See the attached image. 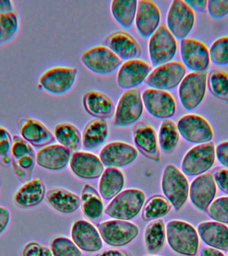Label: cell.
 <instances>
[{
  "label": "cell",
  "mask_w": 228,
  "mask_h": 256,
  "mask_svg": "<svg viewBox=\"0 0 228 256\" xmlns=\"http://www.w3.org/2000/svg\"><path fill=\"white\" fill-rule=\"evenodd\" d=\"M100 236L104 242L114 247H122L137 238L139 228L132 222L114 220L98 225Z\"/></svg>",
  "instance_id": "8fae6325"
},
{
  "label": "cell",
  "mask_w": 228,
  "mask_h": 256,
  "mask_svg": "<svg viewBox=\"0 0 228 256\" xmlns=\"http://www.w3.org/2000/svg\"><path fill=\"white\" fill-rule=\"evenodd\" d=\"M214 181L217 188L222 192L228 195V169L226 168L218 167L212 172Z\"/></svg>",
  "instance_id": "7dc6e473"
},
{
  "label": "cell",
  "mask_w": 228,
  "mask_h": 256,
  "mask_svg": "<svg viewBox=\"0 0 228 256\" xmlns=\"http://www.w3.org/2000/svg\"><path fill=\"white\" fill-rule=\"evenodd\" d=\"M142 98L148 113L154 118L168 120L176 114V100L169 92L150 88L144 90Z\"/></svg>",
  "instance_id": "2e32d148"
},
{
  "label": "cell",
  "mask_w": 228,
  "mask_h": 256,
  "mask_svg": "<svg viewBox=\"0 0 228 256\" xmlns=\"http://www.w3.org/2000/svg\"><path fill=\"white\" fill-rule=\"evenodd\" d=\"M83 105L90 115L99 119L112 118L116 111V106L111 98L99 91L86 93L83 98Z\"/></svg>",
  "instance_id": "f1b7e54d"
},
{
  "label": "cell",
  "mask_w": 228,
  "mask_h": 256,
  "mask_svg": "<svg viewBox=\"0 0 228 256\" xmlns=\"http://www.w3.org/2000/svg\"><path fill=\"white\" fill-rule=\"evenodd\" d=\"M144 106L139 88L126 90L116 108L114 125L120 128L134 125L141 118Z\"/></svg>",
  "instance_id": "52a82bcc"
},
{
  "label": "cell",
  "mask_w": 228,
  "mask_h": 256,
  "mask_svg": "<svg viewBox=\"0 0 228 256\" xmlns=\"http://www.w3.org/2000/svg\"><path fill=\"white\" fill-rule=\"evenodd\" d=\"M46 194V186L39 177L26 182L16 192L14 204L22 209H31L41 204Z\"/></svg>",
  "instance_id": "484cf974"
},
{
  "label": "cell",
  "mask_w": 228,
  "mask_h": 256,
  "mask_svg": "<svg viewBox=\"0 0 228 256\" xmlns=\"http://www.w3.org/2000/svg\"><path fill=\"white\" fill-rule=\"evenodd\" d=\"M180 141V133L175 122L164 120L159 130L158 142L160 148L165 153H172L176 149Z\"/></svg>",
  "instance_id": "8d00e7d4"
},
{
  "label": "cell",
  "mask_w": 228,
  "mask_h": 256,
  "mask_svg": "<svg viewBox=\"0 0 228 256\" xmlns=\"http://www.w3.org/2000/svg\"><path fill=\"white\" fill-rule=\"evenodd\" d=\"M146 195L138 189H128L120 192L112 199L105 214L114 219L128 221L136 218L143 208Z\"/></svg>",
  "instance_id": "3957f363"
},
{
  "label": "cell",
  "mask_w": 228,
  "mask_h": 256,
  "mask_svg": "<svg viewBox=\"0 0 228 256\" xmlns=\"http://www.w3.org/2000/svg\"><path fill=\"white\" fill-rule=\"evenodd\" d=\"M21 256H53V254L48 246L33 241L24 246Z\"/></svg>",
  "instance_id": "bcb514c9"
},
{
  "label": "cell",
  "mask_w": 228,
  "mask_h": 256,
  "mask_svg": "<svg viewBox=\"0 0 228 256\" xmlns=\"http://www.w3.org/2000/svg\"><path fill=\"white\" fill-rule=\"evenodd\" d=\"M10 212L8 208L0 206V236L6 231L10 222Z\"/></svg>",
  "instance_id": "681fc988"
},
{
  "label": "cell",
  "mask_w": 228,
  "mask_h": 256,
  "mask_svg": "<svg viewBox=\"0 0 228 256\" xmlns=\"http://www.w3.org/2000/svg\"><path fill=\"white\" fill-rule=\"evenodd\" d=\"M76 68L56 67L47 70L40 78V85L54 95H63L73 88L77 78Z\"/></svg>",
  "instance_id": "5bb4252c"
},
{
  "label": "cell",
  "mask_w": 228,
  "mask_h": 256,
  "mask_svg": "<svg viewBox=\"0 0 228 256\" xmlns=\"http://www.w3.org/2000/svg\"><path fill=\"white\" fill-rule=\"evenodd\" d=\"M54 137L71 152H78L82 145V136L75 126L70 123H62L56 126Z\"/></svg>",
  "instance_id": "836d02e7"
},
{
  "label": "cell",
  "mask_w": 228,
  "mask_h": 256,
  "mask_svg": "<svg viewBox=\"0 0 228 256\" xmlns=\"http://www.w3.org/2000/svg\"><path fill=\"white\" fill-rule=\"evenodd\" d=\"M186 68L180 62H170L152 70L145 83L152 89L168 91L179 86L185 78Z\"/></svg>",
  "instance_id": "9c48e42d"
},
{
  "label": "cell",
  "mask_w": 228,
  "mask_h": 256,
  "mask_svg": "<svg viewBox=\"0 0 228 256\" xmlns=\"http://www.w3.org/2000/svg\"><path fill=\"white\" fill-rule=\"evenodd\" d=\"M216 146L214 142L194 146L182 160V173L188 176H199L207 173L215 164Z\"/></svg>",
  "instance_id": "277c9868"
},
{
  "label": "cell",
  "mask_w": 228,
  "mask_h": 256,
  "mask_svg": "<svg viewBox=\"0 0 228 256\" xmlns=\"http://www.w3.org/2000/svg\"><path fill=\"white\" fill-rule=\"evenodd\" d=\"M207 10L213 19H222L228 15V0H210L208 1Z\"/></svg>",
  "instance_id": "f6af8a7d"
},
{
  "label": "cell",
  "mask_w": 228,
  "mask_h": 256,
  "mask_svg": "<svg viewBox=\"0 0 228 256\" xmlns=\"http://www.w3.org/2000/svg\"><path fill=\"white\" fill-rule=\"evenodd\" d=\"M180 135L186 141L194 144L212 142L214 131L211 125L204 117L196 114H188L180 118L177 124Z\"/></svg>",
  "instance_id": "4fadbf2b"
},
{
  "label": "cell",
  "mask_w": 228,
  "mask_h": 256,
  "mask_svg": "<svg viewBox=\"0 0 228 256\" xmlns=\"http://www.w3.org/2000/svg\"><path fill=\"white\" fill-rule=\"evenodd\" d=\"M12 167L18 180L25 184L32 180L36 163L33 146L22 137L14 136L12 149Z\"/></svg>",
  "instance_id": "8992f818"
},
{
  "label": "cell",
  "mask_w": 228,
  "mask_h": 256,
  "mask_svg": "<svg viewBox=\"0 0 228 256\" xmlns=\"http://www.w3.org/2000/svg\"><path fill=\"white\" fill-rule=\"evenodd\" d=\"M171 209L172 205L166 198L154 196L144 207L142 217L146 221L160 219L168 215Z\"/></svg>",
  "instance_id": "74e56055"
},
{
  "label": "cell",
  "mask_w": 228,
  "mask_h": 256,
  "mask_svg": "<svg viewBox=\"0 0 228 256\" xmlns=\"http://www.w3.org/2000/svg\"><path fill=\"white\" fill-rule=\"evenodd\" d=\"M17 126L22 138L35 148H44L55 142V137L41 122L26 116L17 119Z\"/></svg>",
  "instance_id": "ac0fdd59"
},
{
  "label": "cell",
  "mask_w": 228,
  "mask_h": 256,
  "mask_svg": "<svg viewBox=\"0 0 228 256\" xmlns=\"http://www.w3.org/2000/svg\"><path fill=\"white\" fill-rule=\"evenodd\" d=\"M200 256H226L225 254L220 250L214 249V248L204 247L200 252Z\"/></svg>",
  "instance_id": "816d5d0a"
},
{
  "label": "cell",
  "mask_w": 228,
  "mask_h": 256,
  "mask_svg": "<svg viewBox=\"0 0 228 256\" xmlns=\"http://www.w3.org/2000/svg\"><path fill=\"white\" fill-rule=\"evenodd\" d=\"M138 150L124 142H112L104 146L100 154V159L109 168L126 167L137 159Z\"/></svg>",
  "instance_id": "d6986e66"
},
{
  "label": "cell",
  "mask_w": 228,
  "mask_h": 256,
  "mask_svg": "<svg viewBox=\"0 0 228 256\" xmlns=\"http://www.w3.org/2000/svg\"><path fill=\"white\" fill-rule=\"evenodd\" d=\"M206 212L214 221L228 224V196L214 200Z\"/></svg>",
  "instance_id": "7bdbcfd3"
},
{
  "label": "cell",
  "mask_w": 228,
  "mask_h": 256,
  "mask_svg": "<svg viewBox=\"0 0 228 256\" xmlns=\"http://www.w3.org/2000/svg\"><path fill=\"white\" fill-rule=\"evenodd\" d=\"M151 72V66L141 60L126 61L118 72V85L126 90L137 88L145 82Z\"/></svg>",
  "instance_id": "ffe728a7"
},
{
  "label": "cell",
  "mask_w": 228,
  "mask_h": 256,
  "mask_svg": "<svg viewBox=\"0 0 228 256\" xmlns=\"http://www.w3.org/2000/svg\"><path fill=\"white\" fill-rule=\"evenodd\" d=\"M137 8V0H114L111 3L112 16L125 29H129L135 22Z\"/></svg>",
  "instance_id": "d6a6232c"
},
{
  "label": "cell",
  "mask_w": 228,
  "mask_h": 256,
  "mask_svg": "<svg viewBox=\"0 0 228 256\" xmlns=\"http://www.w3.org/2000/svg\"><path fill=\"white\" fill-rule=\"evenodd\" d=\"M180 54L182 64L192 72H206L210 67L209 50L200 40L193 38L182 40Z\"/></svg>",
  "instance_id": "9a60e30c"
},
{
  "label": "cell",
  "mask_w": 228,
  "mask_h": 256,
  "mask_svg": "<svg viewBox=\"0 0 228 256\" xmlns=\"http://www.w3.org/2000/svg\"><path fill=\"white\" fill-rule=\"evenodd\" d=\"M19 22L14 12L0 13V45L13 39L18 33Z\"/></svg>",
  "instance_id": "ab89813d"
},
{
  "label": "cell",
  "mask_w": 228,
  "mask_h": 256,
  "mask_svg": "<svg viewBox=\"0 0 228 256\" xmlns=\"http://www.w3.org/2000/svg\"><path fill=\"white\" fill-rule=\"evenodd\" d=\"M70 165L72 172L82 179H97L104 172V164L100 158L88 152H74Z\"/></svg>",
  "instance_id": "603a6c76"
},
{
  "label": "cell",
  "mask_w": 228,
  "mask_h": 256,
  "mask_svg": "<svg viewBox=\"0 0 228 256\" xmlns=\"http://www.w3.org/2000/svg\"><path fill=\"white\" fill-rule=\"evenodd\" d=\"M206 72H192L180 84L178 96L184 109L192 111L199 107L205 98L207 89Z\"/></svg>",
  "instance_id": "ba28073f"
},
{
  "label": "cell",
  "mask_w": 228,
  "mask_h": 256,
  "mask_svg": "<svg viewBox=\"0 0 228 256\" xmlns=\"http://www.w3.org/2000/svg\"><path fill=\"white\" fill-rule=\"evenodd\" d=\"M0 186H1V180H0Z\"/></svg>",
  "instance_id": "11a10c76"
},
{
  "label": "cell",
  "mask_w": 228,
  "mask_h": 256,
  "mask_svg": "<svg viewBox=\"0 0 228 256\" xmlns=\"http://www.w3.org/2000/svg\"><path fill=\"white\" fill-rule=\"evenodd\" d=\"M82 210L92 220L99 219L104 212V204L99 194L89 184L84 186L82 194Z\"/></svg>",
  "instance_id": "e575fe53"
},
{
  "label": "cell",
  "mask_w": 228,
  "mask_h": 256,
  "mask_svg": "<svg viewBox=\"0 0 228 256\" xmlns=\"http://www.w3.org/2000/svg\"><path fill=\"white\" fill-rule=\"evenodd\" d=\"M178 44L166 24H160L155 33L150 38L148 51L152 66L163 65L175 57Z\"/></svg>",
  "instance_id": "5b68a950"
},
{
  "label": "cell",
  "mask_w": 228,
  "mask_h": 256,
  "mask_svg": "<svg viewBox=\"0 0 228 256\" xmlns=\"http://www.w3.org/2000/svg\"><path fill=\"white\" fill-rule=\"evenodd\" d=\"M198 236L208 247L228 252V227L215 221L204 222L198 226Z\"/></svg>",
  "instance_id": "4316f807"
},
{
  "label": "cell",
  "mask_w": 228,
  "mask_h": 256,
  "mask_svg": "<svg viewBox=\"0 0 228 256\" xmlns=\"http://www.w3.org/2000/svg\"><path fill=\"white\" fill-rule=\"evenodd\" d=\"M216 157L224 168L228 169V141L218 144L216 148Z\"/></svg>",
  "instance_id": "c3c4849f"
},
{
  "label": "cell",
  "mask_w": 228,
  "mask_h": 256,
  "mask_svg": "<svg viewBox=\"0 0 228 256\" xmlns=\"http://www.w3.org/2000/svg\"><path fill=\"white\" fill-rule=\"evenodd\" d=\"M162 190L176 211H180L189 198V182L182 172L173 164H168L164 168Z\"/></svg>",
  "instance_id": "7a4b0ae2"
},
{
  "label": "cell",
  "mask_w": 228,
  "mask_h": 256,
  "mask_svg": "<svg viewBox=\"0 0 228 256\" xmlns=\"http://www.w3.org/2000/svg\"><path fill=\"white\" fill-rule=\"evenodd\" d=\"M13 3L10 0H0V13L14 12Z\"/></svg>",
  "instance_id": "f5cc1de1"
},
{
  "label": "cell",
  "mask_w": 228,
  "mask_h": 256,
  "mask_svg": "<svg viewBox=\"0 0 228 256\" xmlns=\"http://www.w3.org/2000/svg\"><path fill=\"white\" fill-rule=\"evenodd\" d=\"M109 129L105 120L96 118L86 125L82 134V145L85 149H96L106 142Z\"/></svg>",
  "instance_id": "1f68e13d"
},
{
  "label": "cell",
  "mask_w": 228,
  "mask_h": 256,
  "mask_svg": "<svg viewBox=\"0 0 228 256\" xmlns=\"http://www.w3.org/2000/svg\"><path fill=\"white\" fill-rule=\"evenodd\" d=\"M185 2L192 10L196 11L202 12L207 10V0H189Z\"/></svg>",
  "instance_id": "f907efd6"
},
{
  "label": "cell",
  "mask_w": 228,
  "mask_h": 256,
  "mask_svg": "<svg viewBox=\"0 0 228 256\" xmlns=\"http://www.w3.org/2000/svg\"><path fill=\"white\" fill-rule=\"evenodd\" d=\"M125 184L123 173L117 168H108L102 174L99 182V192L106 200H111L122 192Z\"/></svg>",
  "instance_id": "4dcf8cb0"
},
{
  "label": "cell",
  "mask_w": 228,
  "mask_h": 256,
  "mask_svg": "<svg viewBox=\"0 0 228 256\" xmlns=\"http://www.w3.org/2000/svg\"><path fill=\"white\" fill-rule=\"evenodd\" d=\"M194 11L182 0L172 2L167 15V28L176 39L184 40L195 24Z\"/></svg>",
  "instance_id": "30bf717a"
},
{
  "label": "cell",
  "mask_w": 228,
  "mask_h": 256,
  "mask_svg": "<svg viewBox=\"0 0 228 256\" xmlns=\"http://www.w3.org/2000/svg\"><path fill=\"white\" fill-rule=\"evenodd\" d=\"M72 152L59 144H51L41 148L36 154V163L44 169L60 171L70 163Z\"/></svg>",
  "instance_id": "d4e9b609"
},
{
  "label": "cell",
  "mask_w": 228,
  "mask_h": 256,
  "mask_svg": "<svg viewBox=\"0 0 228 256\" xmlns=\"http://www.w3.org/2000/svg\"><path fill=\"white\" fill-rule=\"evenodd\" d=\"M217 188L212 173L207 172L197 176L190 186V201L196 209L206 212L215 200Z\"/></svg>",
  "instance_id": "e0dca14e"
},
{
  "label": "cell",
  "mask_w": 228,
  "mask_h": 256,
  "mask_svg": "<svg viewBox=\"0 0 228 256\" xmlns=\"http://www.w3.org/2000/svg\"><path fill=\"white\" fill-rule=\"evenodd\" d=\"M208 86L212 95L228 102V74L221 70H212L208 75Z\"/></svg>",
  "instance_id": "f35d334b"
},
{
  "label": "cell",
  "mask_w": 228,
  "mask_h": 256,
  "mask_svg": "<svg viewBox=\"0 0 228 256\" xmlns=\"http://www.w3.org/2000/svg\"><path fill=\"white\" fill-rule=\"evenodd\" d=\"M51 250L53 256H84L74 242L67 238H55L52 242Z\"/></svg>",
  "instance_id": "b9f144b4"
},
{
  "label": "cell",
  "mask_w": 228,
  "mask_h": 256,
  "mask_svg": "<svg viewBox=\"0 0 228 256\" xmlns=\"http://www.w3.org/2000/svg\"><path fill=\"white\" fill-rule=\"evenodd\" d=\"M105 44L122 60H136L142 55L140 44L133 36L126 32H114L106 38Z\"/></svg>",
  "instance_id": "cb8c5ba5"
},
{
  "label": "cell",
  "mask_w": 228,
  "mask_h": 256,
  "mask_svg": "<svg viewBox=\"0 0 228 256\" xmlns=\"http://www.w3.org/2000/svg\"><path fill=\"white\" fill-rule=\"evenodd\" d=\"M210 62L216 66L228 65V36L216 40L209 50Z\"/></svg>",
  "instance_id": "60d3db41"
},
{
  "label": "cell",
  "mask_w": 228,
  "mask_h": 256,
  "mask_svg": "<svg viewBox=\"0 0 228 256\" xmlns=\"http://www.w3.org/2000/svg\"><path fill=\"white\" fill-rule=\"evenodd\" d=\"M134 142L138 149L146 157L158 161L160 158L158 140L153 127L138 124L134 131Z\"/></svg>",
  "instance_id": "83f0119b"
},
{
  "label": "cell",
  "mask_w": 228,
  "mask_h": 256,
  "mask_svg": "<svg viewBox=\"0 0 228 256\" xmlns=\"http://www.w3.org/2000/svg\"><path fill=\"white\" fill-rule=\"evenodd\" d=\"M46 199L54 210L63 214H72L77 211L81 204L79 196L62 188L48 190Z\"/></svg>",
  "instance_id": "f546056e"
},
{
  "label": "cell",
  "mask_w": 228,
  "mask_h": 256,
  "mask_svg": "<svg viewBox=\"0 0 228 256\" xmlns=\"http://www.w3.org/2000/svg\"><path fill=\"white\" fill-rule=\"evenodd\" d=\"M81 60L90 71L99 75L113 73L122 64V60L112 50L102 46L86 50L82 54Z\"/></svg>",
  "instance_id": "7c38bea8"
},
{
  "label": "cell",
  "mask_w": 228,
  "mask_h": 256,
  "mask_svg": "<svg viewBox=\"0 0 228 256\" xmlns=\"http://www.w3.org/2000/svg\"><path fill=\"white\" fill-rule=\"evenodd\" d=\"M72 238L74 244L82 251L96 252L103 247L100 232L91 223L85 220H79L72 228Z\"/></svg>",
  "instance_id": "7402d4cb"
},
{
  "label": "cell",
  "mask_w": 228,
  "mask_h": 256,
  "mask_svg": "<svg viewBox=\"0 0 228 256\" xmlns=\"http://www.w3.org/2000/svg\"><path fill=\"white\" fill-rule=\"evenodd\" d=\"M161 13L158 6L149 0L138 1L136 27L144 38L151 37L160 26Z\"/></svg>",
  "instance_id": "44dd1931"
},
{
  "label": "cell",
  "mask_w": 228,
  "mask_h": 256,
  "mask_svg": "<svg viewBox=\"0 0 228 256\" xmlns=\"http://www.w3.org/2000/svg\"><path fill=\"white\" fill-rule=\"evenodd\" d=\"M166 230L163 220H156L148 224L144 232L146 248L150 253L161 250L165 244Z\"/></svg>",
  "instance_id": "d590c367"
},
{
  "label": "cell",
  "mask_w": 228,
  "mask_h": 256,
  "mask_svg": "<svg viewBox=\"0 0 228 256\" xmlns=\"http://www.w3.org/2000/svg\"><path fill=\"white\" fill-rule=\"evenodd\" d=\"M96 256H129L125 252L118 250H106Z\"/></svg>",
  "instance_id": "db71d44e"
},
{
  "label": "cell",
  "mask_w": 228,
  "mask_h": 256,
  "mask_svg": "<svg viewBox=\"0 0 228 256\" xmlns=\"http://www.w3.org/2000/svg\"><path fill=\"white\" fill-rule=\"evenodd\" d=\"M166 230L168 243L176 253L185 256L197 254L200 238L193 226L182 220H172L166 225Z\"/></svg>",
  "instance_id": "6da1fadb"
},
{
  "label": "cell",
  "mask_w": 228,
  "mask_h": 256,
  "mask_svg": "<svg viewBox=\"0 0 228 256\" xmlns=\"http://www.w3.org/2000/svg\"><path fill=\"white\" fill-rule=\"evenodd\" d=\"M13 138L8 130L0 127V165L10 167L12 163V149Z\"/></svg>",
  "instance_id": "ee69618b"
}]
</instances>
